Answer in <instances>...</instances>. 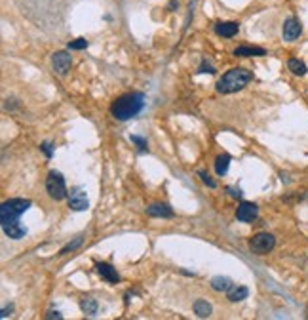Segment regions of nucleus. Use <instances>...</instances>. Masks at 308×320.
<instances>
[{"instance_id":"f257e3e1","label":"nucleus","mask_w":308,"mask_h":320,"mask_svg":"<svg viewBox=\"0 0 308 320\" xmlns=\"http://www.w3.org/2000/svg\"><path fill=\"white\" fill-rule=\"evenodd\" d=\"M31 200L27 198H12L6 200L0 208V221H2V231L8 239L19 240L27 235V229L19 223L21 213H25L27 210L31 208Z\"/></svg>"},{"instance_id":"f03ea898","label":"nucleus","mask_w":308,"mask_h":320,"mask_svg":"<svg viewBox=\"0 0 308 320\" xmlns=\"http://www.w3.org/2000/svg\"><path fill=\"white\" fill-rule=\"evenodd\" d=\"M145 107V94L141 92H131V94H124L118 99L112 101L110 112L116 120H129L133 116H137L139 112Z\"/></svg>"},{"instance_id":"7ed1b4c3","label":"nucleus","mask_w":308,"mask_h":320,"mask_svg":"<svg viewBox=\"0 0 308 320\" xmlns=\"http://www.w3.org/2000/svg\"><path fill=\"white\" fill-rule=\"evenodd\" d=\"M253 79V73L244 67H234L229 73H225L217 82V92L219 94H234L242 88H246Z\"/></svg>"},{"instance_id":"20e7f679","label":"nucleus","mask_w":308,"mask_h":320,"mask_svg":"<svg viewBox=\"0 0 308 320\" xmlns=\"http://www.w3.org/2000/svg\"><path fill=\"white\" fill-rule=\"evenodd\" d=\"M46 191L53 200H63L67 198V185H65V177L59 172H50L46 177Z\"/></svg>"},{"instance_id":"39448f33","label":"nucleus","mask_w":308,"mask_h":320,"mask_svg":"<svg viewBox=\"0 0 308 320\" xmlns=\"http://www.w3.org/2000/svg\"><path fill=\"white\" fill-rule=\"evenodd\" d=\"M274 246H276V239L270 233H259V235H255L251 239V242H249L251 252L257 254V256H264V254L272 252Z\"/></svg>"},{"instance_id":"423d86ee","label":"nucleus","mask_w":308,"mask_h":320,"mask_svg":"<svg viewBox=\"0 0 308 320\" xmlns=\"http://www.w3.org/2000/svg\"><path fill=\"white\" fill-rule=\"evenodd\" d=\"M257 215H259V210L253 202H240V206L236 210V217L242 223H253Z\"/></svg>"},{"instance_id":"0eeeda50","label":"nucleus","mask_w":308,"mask_h":320,"mask_svg":"<svg viewBox=\"0 0 308 320\" xmlns=\"http://www.w3.org/2000/svg\"><path fill=\"white\" fill-rule=\"evenodd\" d=\"M301 32H303L301 21L297 17H287L285 23H283V40L293 42V40H297L301 36Z\"/></svg>"},{"instance_id":"6e6552de","label":"nucleus","mask_w":308,"mask_h":320,"mask_svg":"<svg viewBox=\"0 0 308 320\" xmlns=\"http://www.w3.org/2000/svg\"><path fill=\"white\" fill-rule=\"evenodd\" d=\"M88 206H90L88 196L82 189H73L69 192V208H73L75 212H84L88 210Z\"/></svg>"},{"instance_id":"1a4fd4ad","label":"nucleus","mask_w":308,"mask_h":320,"mask_svg":"<svg viewBox=\"0 0 308 320\" xmlns=\"http://www.w3.org/2000/svg\"><path fill=\"white\" fill-rule=\"evenodd\" d=\"M51 65H53V71L57 75H67L71 65H73V59L67 52H55L53 57H51Z\"/></svg>"},{"instance_id":"9d476101","label":"nucleus","mask_w":308,"mask_h":320,"mask_svg":"<svg viewBox=\"0 0 308 320\" xmlns=\"http://www.w3.org/2000/svg\"><path fill=\"white\" fill-rule=\"evenodd\" d=\"M215 32L219 36H223V38H232V36H236L238 31H240V25L236 23V21H219L215 23Z\"/></svg>"},{"instance_id":"9b49d317","label":"nucleus","mask_w":308,"mask_h":320,"mask_svg":"<svg viewBox=\"0 0 308 320\" xmlns=\"http://www.w3.org/2000/svg\"><path fill=\"white\" fill-rule=\"evenodd\" d=\"M95 269L99 272V276H101L103 280L110 282V284H116V282L120 280V274L116 272V269H114L112 265H108V263H97Z\"/></svg>"},{"instance_id":"f8f14e48","label":"nucleus","mask_w":308,"mask_h":320,"mask_svg":"<svg viewBox=\"0 0 308 320\" xmlns=\"http://www.w3.org/2000/svg\"><path fill=\"white\" fill-rule=\"evenodd\" d=\"M147 213H149L151 217H162V219H171V217L175 215L173 210H171L168 204H160V202L151 204V206L147 208Z\"/></svg>"},{"instance_id":"ddd939ff","label":"nucleus","mask_w":308,"mask_h":320,"mask_svg":"<svg viewBox=\"0 0 308 320\" xmlns=\"http://www.w3.org/2000/svg\"><path fill=\"white\" fill-rule=\"evenodd\" d=\"M236 57H261L266 55V50L259 48V46H240L232 52Z\"/></svg>"},{"instance_id":"4468645a","label":"nucleus","mask_w":308,"mask_h":320,"mask_svg":"<svg viewBox=\"0 0 308 320\" xmlns=\"http://www.w3.org/2000/svg\"><path fill=\"white\" fill-rule=\"evenodd\" d=\"M247 295H249V290L246 286H232L229 292H227V297L231 299L232 303H238V301H244Z\"/></svg>"},{"instance_id":"2eb2a0df","label":"nucleus","mask_w":308,"mask_h":320,"mask_svg":"<svg viewBox=\"0 0 308 320\" xmlns=\"http://www.w3.org/2000/svg\"><path fill=\"white\" fill-rule=\"evenodd\" d=\"M287 67H289V71H291L293 75H297V77H305L308 71L307 63L301 61V59H297V57H291V59L287 61Z\"/></svg>"},{"instance_id":"dca6fc26","label":"nucleus","mask_w":308,"mask_h":320,"mask_svg":"<svg viewBox=\"0 0 308 320\" xmlns=\"http://www.w3.org/2000/svg\"><path fill=\"white\" fill-rule=\"evenodd\" d=\"M234 284H232L231 278H227V276H215L213 280H211V288L215 290V292H229Z\"/></svg>"},{"instance_id":"f3484780","label":"nucleus","mask_w":308,"mask_h":320,"mask_svg":"<svg viewBox=\"0 0 308 320\" xmlns=\"http://www.w3.org/2000/svg\"><path fill=\"white\" fill-rule=\"evenodd\" d=\"M211 305L207 303L205 299H198L196 303H194V313L200 317V319H209L211 317Z\"/></svg>"},{"instance_id":"a211bd4d","label":"nucleus","mask_w":308,"mask_h":320,"mask_svg":"<svg viewBox=\"0 0 308 320\" xmlns=\"http://www.w3.org/2000/svg\"><path fill=\"white\" fill-rule=\"evenodd\" d=\"M80 309L88 315V317H95L97 315V309H99V305L97 301L93 299V297H84L82 301H80Z\"/></svg>"},{"instance_id":"6ab92c4d","label":"nucleus","mask_w":308,"mask_h":320,"mask_svg":"<svg viewBox=\"0 0 308 320\" xmlns=\"http://www.w3.org/2000/svg\"><path fill=\"white\" fill-rule=\"evenodd\" d=\"M229 166H231V157L229 155H221L215 159V172L217 176H225L229 172Z\"/></svg>"},{"instance_id":"aec40b11","label":"nucleus","mask_w":308,"mask_h":320,"mask_svg":"<svg viewBox=\"0 0 308 320\" xmlns=\"http://www.w3.org/2000/svg\"><path fill=\"white\" fill-rule=\"evenodd\" d=\"M129 139H131V143L137 145L139 153H147V151H149V143H147V139H143V137H139V135H131Z\"/></svg>"},{"instance_id":"412c9836","label":"nucleus","mask_w":308,"mask_h":320,"mask_svg":"<svg viewBox=\"0 0 308 320\" xmlns=\"http://www.w3.org/2000/svg\"><path fill=\"white\" fill-rule=\"evenodd\" d=\"M80 244H82V239L78 237V239L75 240V242H69V244H67L65 248H61V252H59V256H65V254H69V252H75V250H77V248H78V246H80Z\"/></svg>"},{"instance_id":"4be33fe9","label":"nucleus","mask_w":308,"mask_h":320,"mask_svg":"<svg viewBox=\"0 0 308 320\" xmlns=\"http://www.w3.org/2000/svg\"><path fill=\"white\" fill-rule=\"evenodd\" d=\"M88 48V40L86 38H77L73 42H69V50H84Z\"/></svg>"},{"instance_id":"5701e85b","label":"nucleus","mask_w":308,"mask_h":320,"mask_svg":"<svg viewBox=\"0 0 308 320\" xmlns=\"http://www.w3.org/2000/svg\"><path fill=\"white\" fill-rule=\"evenodd\" d=\"M198 73H200V75H204V73L213 75V73H215V67H213L211 63H207V59H204V61L200 63V67H198Z\"/></svg>"},{"instance_id":"b1692460","label":"nucleus","mask_w":308,"mask_h":320,"mask_svg":"<svg viewBox=\"0 0 308 320\" xmlns=\"http://www.w3.org/2000/svg\"><path fill=\"white\" fill-rule=\"evenodd\" d=\"M198 176L202 177V181H204V183H205L207 187H211V189H215V187H217V183L213 181V179H211V177H209V174H207V172L200 170V172H198Z\"/></svg>"},{"instance_id":"393cba45","label":"nucleus","mask_w":308,"mask_h":320,"mask_svg":"<svg viewBox=\"0 0 308 320\" xmlns=\"http://www.w3.org/2000/svg\"><path fill=\"white\" fill-rule=\"evenodd\" d=\"M40 149L44 151V155H46L48 159H51V157H53V145L50 143V141H44V143L40 145Z\"/></svg>"},{"instance_id":"a878e982","label":"nucleus","mask_w":308,"mask_h":320,"mask_svg":"<svg viewBox=\"0 0 308 320\" xmlns=\"http://www.w3.org/2000/svg\"><path fill=\"white\" fill-rule=\"evenodd\" d=\"M227 191L231 192L232 198H240V196H242V191H240V189H234V187H227Z\"/></svg>"},{"instance_id":"bb28decb","label":"nucleus","mask_w":308,"mask_h":320,"mask_svg":"<svg viewBox=\"0 0 308 320\" xmlns=\"http://www.w3.org/2000/svg\"><path fill=\"white\" fill-rule=\"evenodd\" d=\"M46 319L51 320V319H63V317H61V313H57V311H50L46 315Z\"/></svg>"},{"instance_id":"cd10ccee","label":"nucleus","mask_w":308,"mask_h":320,"mask_svg":"<svg viewBox=\"0 0 308 320\" xmlns=\"http://www.w3.org/2000/svg\"><path fill=\"white\" fill-rule=\"evenodd\" d=\"M177 6H179V0H170V4H168V10H170V12H173Z\"/></svg>"},{"instance_id":"c85d7f7f","label":"nucleus","mask_w":308,"mask_h":320,"mask_svg":"<svg viewBox=\"0 0 308 320\" xmlns=\"http://www.w3.org/2000/svg\"><path fill=\"white\" fill-rule=\"evenodd\" d=\"M10 315H12V307H10V309H2V313H0L2 319H8Z\"/></svg>"}]
</instances>
